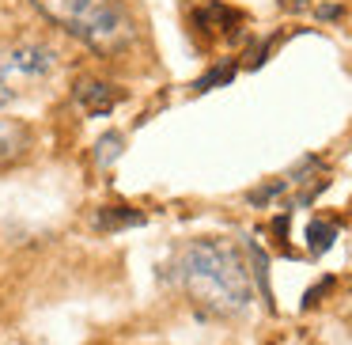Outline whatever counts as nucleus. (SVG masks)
Masks as SVG:
<instances>
[{
    "label": "nucleus",
    "mask_w": 352,
    "mask_h": 345,
    "mask_svg": "<svg viewBox=\"0 0 352 345\" xmlns=\"http://www.w3.org/2000/svg\"><path fill=\"white\" fill-rule=\"evenodd\" d=\"M170 277L208 315H239L254 300V277L228 239H190L175 254Z\"/></svg>",
    "instance_id": "f257e3e1"
},
{
    "label": "nucleus",
    "mask_w": 352,
    "mask_h": 345,
    "mask_svg": "<svg viewBox=\"0 0 352 345\" xmlns=\"http://www.w3.org/2000/svg\"><path fill=\"white\" fill-rule=\"evenodd\" d=\"M31 4L57 31L102 57L122 54L137 39V23L122 0H31Z\"/></svg>",
    "instance_id": "f03ea898"
},
{
    "label": "nucleus",
    "mask_w": 352,
    "mask_h": 345,
    "mask_svg": "<svg viewBox=\"0 0 352 345\" xmlns=\"http://www.w3.org/2000/svg\"><path fill=\"white\" fill-rule=\"evenodd\" d=\"M61 61L57 50L46 42H8L0 46V107L27 99L31 92H38L42 84L57 76Z\"/></svg>",
    "instance_id": "7ed1b4c3"
},
{
    "label": "nucleus",
    "mask_w": 352,
    "mask_h": 345,
    "mask_svg": "<svg viewBox=\"0 0 352 345\" xmlns=\"http://www.w3.org/2000/svg\"><path fill=\"white\" fill-rule=\"evenodd\" d=\"M72 99H76L87 114L102 118L122 103V92H118L114 84H107V80H99V76H80L76 87H72Z\"/></svg>",
    "instance_id": "20e7f679"
},
{
    "label": "nucleus",
    "mask_w": 352,
    "mask_h": 345,
    "mask_svg": "<svg viewBox=\"0 0 352 345\" xmlns=\"http://www.w3.org/2000/svg\"><path fill=\"white\" fill-rule=\"evenodd\" d=\"M31 148V133L19 118H0V171L19 163Z\"/></svg>",
    "instance_id": "39448f33"
},
{
    "label": "nucleus",
    "mask_w": 352,
    "mask_h": 345,
    "mask_svg": "<svg viewBox=\"0 0 352 345\" xmlns=\"http://www.w3.org/2000/svg\"><path fill=\"white\" fill-rule=\"evenodd\" d=\"M193 23L201 27V31H231V27L243 23V16H239L235 8H223V4H201L197 12H193Z\"/></svg>",
    "instance_id": "423d86ee"
},
{
    "label": "nucleus",
    "mask_w": 352,
    "mask_h": 345,
    "mask_svg": "<svg viewBox=\"0 0 352 345\" xmlns=\"http://www.w3.org/2000/svg\"><path fill=\"white\" fill-rule=\"evenodd\" d=\"M140 224H144V213H137L129 205H102L95 213V228L99 231H122V228H140Z\"/></svg>",
    "instance_id": "0eeeda50"
},
{
    "label": "nucleus",
    "mask_w": 352,
    "mask_h": 345,
    "mask_svg": "<svg viewBox=\"0 0 352 345\" xmlns=\"http://www.w3.org/2000/svg\"><path fill=\"white\" fill-rule=\"evenodd\" d=\"M246 254H250V277L258 281V289H261V296H265V304L273 307V289H269V258H265V251H261L258 243H246Z\"/></svg>",
    "instance_id": "6e6552de"
},
{
    "label": "nucleus",
    "mask_w": 352,
    "mask_h": 345,
    "mask_svg": "<svg viewBox=\"0 0 352 345\" xmlns=\"http://www.w3.org/2000/svg\"><path fill=\"white\" fill-rule=\"evenodd\" d=\"M337 239V224L329 220H311L307 224V251L311 254H326Z\"/></svg>",
    "instance_id": "1a4fd4ad"
},
{
    "label": "nucleus",
    "mask_w": 352,
    "mask_h": 345,
    "mask_svg": "<svg viewBox=\"0 0 352 345\" xmlns=\"http://www.w3.org/2000/svg\"><path fill=\"white\" fill-rule=\"evenodd\" d=\"M122 148H125V137L122 133H102L99 140H95V163H99V167H110V163L118 160V156H122Z\"/></svg>",
    "instance_id": "9d476101"
},
{
    "label": "nucleus",
    "mask_w": 352,
    "mask_h": 345,
    "mask_svg": "<svg viewBox=\"0 0 352 345\" xmlns=\"http://www.w3.org/2000/svg\"><path fill=\"white\" fill-rule=\"evenodd\" d=\"M231 76H235V61H223V65H216V69H208L205 76L193 84V92H212V87H220V84H231Z\"/></svg>",
    "instance_id": "9b49d317"
}]
</instances>
